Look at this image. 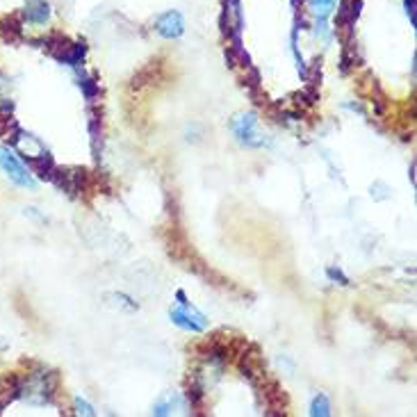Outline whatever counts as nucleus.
<instances>
[{
  "instance_id": "4",
  "label": "nucleus",
  "mask_w": 417,
  "mask_h": 417,
  "mask_svg": "<svg viewBox=\"0 0 417 417\" xmlns=\"http://www.w3.org/2000/svg\"><path fill=\"white\" fill-rule=\"evenodd\" d=\"M232 133H235V137L242 144H246V146H263L265 139L258 135V119L256 114L249 112V114H237L235 119H232L230 123Z\"/></svg>"
},
{
  "instance_id": "7",
  "label": "nucleus",
  "mask_w": 417,
  "mask_h": 417,
  "mask_svg": "<svg viewBox=\"0 0 417 417\" xmlns=\"http://www.w3.org/2000/svg\"><path fill=\"white\" fill-rule=\"evenodd\" d=\"M25 18L30 23H46L51 18V5L46 0H25Z\"/></svg>"
},
{
  "instance_id": "1",
  "label": "nucleus",
  "mask_w": 417,
  "mask_h": 417,
  "mask_svg": "<svg viewBox=\"0 0 417 417\" xmlns=\"http://www.w3.org/2000/svg\"><path fill=\"white\" fill-rule=\"evenodd\" d=\"M55 388H57V376L55 372H32L27 374V379L18 381V396L25 399L27 403H34V406H41V403H51Z\"/></svg>"
},
{
  "instance_id": "5",
  "label": "nucleus",
  "mask_w": 417,
  "mask_h": 417,
  "mask_svg": "<svg viewBox=\"0 0 417 417\" xmlns=\"http://www.w3.org/2000/svg\"><path fill=\"white\" fill-rule=\"evenodd\" d=\"M155 30H157V34H160V37H164V39H178V37H183V32H185V18H183V14L176 12V10H169V12L160 14V16L155 18Z\"/></svg>"
},
{
  "instance_id": "2",
  "label": "nucleus",
  "mask_w": 417,
  "mask_h": 417,
  "mask_svg": "<svg viewBox=\"0 0 417 417\" xmlns=\"http://www.w3.org/2000/svg\"><path fill=\"white\" fill-rule=\"evenodd\" d=\"M176 299H178V306H174L169 310L171 321H174L176 326H180V328H185V331H191V333L205 331V328H208V319H205V314L198 310L196 306L189 304L183 290L176 292Z\"/></svg>"
},
{
  "instance_id": "8",
  "label": "nucleus",
  "mask_w": 417,
  "mask_h": 417,
  "mask_svg": "<svg viewBox=\"0 0 417 417\" xmlns=\"http://www.w3.org/2000/svg\"><path fill=\"white\" fill-rule=\"evenodd\" d=\"M14 396H18V379L12 374L0 376V410H3Z\"/></svg>"
},
{
  "instance_id": "10",
  "label": "nucleus",
  "mask_w": 417,
  "mask_h": 417,
  "mask_svg": "<svg viewBox=\"0 0 417 417\" xmlns=\"http://www.w3.org/2000/svg\"><path fill=\"white\" fill-rule=\"evenodd\" d=\"M335 5H338V0H308V7H310V12L317 18H328V16H331V12L335 10Z\"/></svg>"
},
{
  "instance_id": "12",
  "label": "nucleus",
  "mask_w": 417,
  "mask_h": 417,
  "mask_svg": "<svg viewBox=\"0 0 417 417\" xmlns=\"http://www.w3.org/2000/svg\"><path fill=\"white\" fill-rule=\"evenodd\" d=\"M73 406H75V413H78V415H87V417H94L96 415V410L89 406L85 399H80V396L73 401Z\"/></svg>"
},
{
  "instance_id": "11",
  "label": "nucleus",
  "mask_w": 417,
  "mask_h": 417,
  "mask_svg": "<svg viewBox=\"0 0 417 417\" xmlns=\"http://www.w3.org/2000/svg\"><path fill=\"white\" fill-rule=\"evenodd\" d=\"M308 413H310L312 417H328V415H331V403H328V396L326 394H314Z\"/></svg>"
},
{
  "instance_id": "3",
  "label": "nucleus",
  "mask_w": 417,
  "mask_h": 417,
  "mask_svg": "<svg viewBox=\"0 0 417 417\" xmlns=\"http://www.w3.org/2000/svg\"><path fill=\"white\" fill-rule=\"evenodd\" d=\"M0 169H3V174L10 178L14 185H18V187L32 189V191L37 189V180H34L32 171L18 160V155L14 153L10 146H0Z\"/></svg>"
},
{
  "instance_id": "13",
  "label": "nucleus",
  "mask_w": 417,
  "mask_h": 417,
  "mask_svg": "<svg viewBox=\"0 0 417 417\" xmlns=\"http://www.w3.org/2000/svg\"><path fill=\"white\" fill-rule=\"evenodd\" d=\"M403 3H406V14L410 18V25L415 27V0H403Z\"/></svg>"
},
{
  "instance_id": "9",
  "label": "nucleus",
  "mask_w": 417,
  "mask_h": 417,
  "mask_svg": "<svg viewBox=\"0 0 417 417\" xmlns=\"http://www.w3.org/2000/svg\"><path fill=\"white\" fill-rule=\"evenodd\" d=\"M180 396H178L176 392H164L160 399L155 401V406H153V415H171V413H176L178 408H180Z\"/></svg>"
},
{
  "instance_id": "14",
  "label": "nucleus",
  "mask_w": 417,
  "mask_h": 417,
  "mask_svg": "<svg viewBox=\"0 0 417 417\" xmlns=\"http://www.w3.org/2000/svg\"><path fill=\"white\" fill-rule=\"evenodd\" d=\"M328 276H331L333 280H342V285H349V278L340 269H328Z\"/></svg>"
},
{
  "instance_id": "6",
  "label": "nucleus",
  "mask_w": 417,
  "mask_h": 417,
  "mask_svg": "<svg viewBox=\"0 0 417 417\" xmlns=\"http://www.w3.org/2000/svg\"><path fill=\"white\" fill-rule=\"evenodd\" d=\"M14 139V146H16L18 150H21V155L23 157H27V160H37V157H41V155H46L48 150L44 148V144H41L37 137L34 135H30V133H23V130H16V135L12 137Z\"/></svg>"
}]
</instances>
